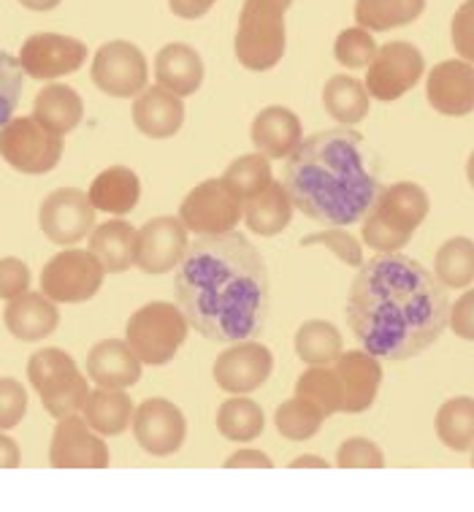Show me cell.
I'll return each mask as SVG.
<instances>
[{
	"label": "cell",
	"mask_w": 474,
	"mask_h": 512,
	"mask_svg": "<svg viewBox=\"0 0 474 512\" xmlns=\"http://www.w3.org/2000/svg\"><path fill=\"white\" fill-rule=\"evenodd\" d=\"M450 323L445 285L399 252H380L355 274L347 296V326L366 353L409 361L437 342Z\"/></svg>",
	"instance_id": "6da1fadb"
},
{
	"label": "cell",
	"mask_w": 474,
	"mask_h": 512,
	"mask_svg": "<svg viewBox=\"0 0 474 512\" xmlns=\"http://www.w3.org/2000/svg\"><path fill=\"white\" fill-rule=\"evenodd\" d=\"M174 293L190 328L220 345L250 339L269 317V269L239 231L198 236L177 266Z\"/></svg>",
	"instance_id": "7a4b0ae2"
},
{
	"label": "cell",
	"mask_w": 474,
	"mask_h": 512,
	"mask_svg": "<svg viewBox=\"0 0 474 512\" xmlns=\"http://www.w3.org/2000/svg\"><path fill=\"white\" fill-rule=\"evenodd\" d=\"M285 187L301 215L326 225L358 223L380 196L361 136L344 128L301 141L285 163Z\"/></svg>",
	"instance_id": "3957f363"
},
{
	"label": "cell",
	"mask_w": 474,
	"mask_h": 512,
	"mask_svg": "<svg viewBox=\"0 0 474 512\" xmlns=\"http://www.w3.org/2000/svg\"><path fill=\"white\" fill-rule=\"evenodd\" d=\"M428 215L426 190L415 182L385 187L363 220V242L374 252H399Z\"/></svg>",
	"instance_id": "277c9868"
},
{
	"label": "cell",
	"mask_w": 474,
	"mask_h": 512,
	"mask_svg": "<svg viewBox=\"0 0 474 512\" xmlns=\"http://www.w3.org/2000/svg\"><path fill=\"white\" fill-rule=\"evenodd\" d=\"M285 11L277 0H244L236 28V57L250 71H269L285 55Z\"/></svg>",
	"instance_id": "5b68a950"
},
{
	"label": "cell",
	"mask_w": 474,
	"mask_h": 512,
	"mask_svg": "<svg viewBox=\"0 0 474 512\" xmlns=\"http://www.w3.org/2000/svg\"><path fill=\"white\" fill-rule=\"evenodd\" d=\"M190 323L182 309L171 307L166 301H155L136 309L125 326V342L139 355L141 364L166 366L179 347L185 345Z\"/></svg>",
	"instance_id": "8992f818"
},
{
	"label": "cell",
	"mask_w": 474,
	"mask_h": 512,
	"mask_svg": "<svg viewBox=\"0 0 474 512\" xmlns=\"http://www.w3.org/2000/svg\"><path fill=\"white\" fill-rule=\"evenodd\" d=\"M28 377L52 418L60 420L84 410V401L90 396L87 380L74 358L60 347L38 350L28 361Z\"/></svg>",
	"instance_id": "52a82bcc"
},
{
	"label": "cell",
	"mask_w": 474,
	"mask_h": 512,
	"mask_svg": "<svg viewBox=\"0 0 474 512\" xmlns=\"http://www.w3.org/2000/svg\"><path fill=\"white\" fill-rule=\"evenodd\" d=\"M0 158L19 174H47L63 158V136L47 131L36 117H19L0 131Z\"/></svg>",
	"instance_id": "ba28073f"
},
{
	"label": "cell",
	"mask_w": 474,
	"mask_h": 512,
	"mask_svg": "<svg viewBox=\"0 0 474 512\" xmlns=\"http://www.w3.org/2000/svg\"><path fill=\"white\" fill-rule=\"evenodd\" d=\"M106 269L90 250H66L41 271V293L55 304H82L101 290Z\"/></svg>",
	"instance_id": "9c48e42d"
},
{
	"label": "cell",
	"mask_w": 474,
	"mask_h": 512,
	"mask_svg": "<svg viewBox=\"0 0 474 512\" xmlns=\"http://www.w3.org/2000/svg\"><path fill=\"white\" fill-rule=\"evenodd\" d=\"M244 206L225 187L223 179H206L193 187L179 206V220L185 223L187 231L198 236H217V233L236 231L242 223Z\"/></svg>",
	"instance_id": "30bf717a"
},
{
	"label": "cell",
	"mask_w": 474,
	"mask_h": 512,
	"mask_svg": "<svg viewBox=\"0 0 474 512\" xmlns=\"http://www.w3.org/2000/svg\"><path fill=\"white\" fill-rule=\"evenodd\" d=\"M426 60L409 41H391L377 49L366 71V90L377 101H396L420 82Z\"/></svg>",
	"instance_id": "8fae6325"
},
{
	"label": "cell",
	"mask_w": 474,
	"mask_h": 512,
	"mask_svg": "<svg viewBox=\"0 0 474 512\" xmlns=\"http://www.w3.org/2000/svg\"><path fill=\"white\" fill-rule=\"evenodd\" d=\"M93 82L112 98H131L147 90V60L131 41H109L95 52Z\"/></svg>",
	"instance_id": "7c38bea8"
},
{
	"label": "cell",
	"mask_w": 474,
	"mask_h": 512,
	"mask_svg": "<svg viewBox=\"0 0 474 512\" xmlns=\"http://www.w3.org/2000/svg\"><path fill=\"white\" fill-rule=\"evenodd\" d=\"M38 225L52 244H76L93 231L95 206L82 190L63 187L44 198L38 209Z\"/></svg>",
	"instance_id": "4fadbf2b"
},
{
	"label": "cell",
	"mask_w": 474,
	"mask_h": 512,
	"mask_svg": "<svg viewBox=\"0 0 474 512\" xmlns=\"http://www.w3.org/2000/svg\"><path fill=\"white\" fill-rule=\"evenodd\" d=\"M49 464L55 469H106L109 447L79 415L60 418L52 434Z\"/></svg>",
	"instance_id": "5bb4252c"
},
{
	"label": "cell",
	"mask_w": 474,
	"mask_h": 512,
	"mask_svg": "<svg viewBox=\"0 0 474 512\" xmlns=\"http://www.w3.org/2000/svg\"><path fill=\"white\" fill-rule=\"evenodd\" d=\"M87 60L82 41L60 33H36L19 49L22 71L33 79H60L79 71Z\"/></svg>",
	"instance_id": "9a60e30c"
},
{
	"label": "cell",
	"mask_w": 474,
	"mask_h": 512,
	"mask_svg": "<svg viewBox=\"0 0 474 512\" xmlns=\"http://www.w3.org/2000/svg\"><path fill=\"white\" fill-rule=\"evenodd\" d=\"M133 434L149 456H171L185 442V415L168 399H147L133 415Z\"/></svg>",
	"instance_id": "2e32d148"
},
{
	"label": "cell",
	"mask_w": 474,
	"mask_h": 512,
	"mask_svg": "<svg viewBox=\"0 0 474 512\" xmlns=\"http://www.w3.org/2000/svg\"><path fill=\"white\" fill-rule=\"evenodd\" d=\"M274 369L269 347L258 342H236L231 350H223L214 361V382L225 393H252L269 380Z\"/></svg>",
	"instance_id": "e0dca14e"
},
{
	"label": "cell",
	"mask_w": 474,
	"mask_h": 512,
	"mask_svg": "<svg viewBox=\"0 0 474 512\" xmlns=\"http://www.w3.org/2000/svg\"><path fill=\"white\" fill-rule=\"evenodd\" d=\"M187 228L177 217H155L139 231L136 266L144 274H166L177 269L187 252Z\"/></svg>",
	"instance_id": "ac0fdd59"
},
{
	"label": "cell",
	"mask_w": 474,
	"mask_h": 512,
	"mask_svg": "<svg viewBox=\"0 0 474 512\" xmlns=\"http://www.w3.org/2000/svg\"><path fill=\"white\" fill-rule=\"evenodd\" d=\"M431 109L445 117H466L474 112V63L445 60L431 68L426 82Z\"/></svg>",
	"instance_id": "d6986e66"
},
{
	"label": "cell",
	"mask_w": 474,
	"mask_h": 512,
	"mask_svg": "<svg viewBox=\"0 0 474 512\" xmlns=\"http://www.w3.org/2000/svg\"><path fill=\"white\" fill-rule=\"evenodd\" d=\"M334 369L342 382L344 412L355 415V412L369 410L382 385V366L377 355L366 350H350L336 358Z\"/></svg>",
	"instance_id": "ffe728a7"
},
{
	"label": "cell",
	"mask_w": 474,
	"mask_h": 512,
	"mask_svg": "<svg viewBox=\"0 0 474 512\" xmlns=\"http://www.w3.org/2000/svg\"><path fill=\"white\" fill-rule=\"evenodd\" d=\"M133 122L149 139H168L182 128L185 122V106L182 98L166 87H147L136 95L133 103Z\"/></svg>",
	"instance_id": "44dd1931"
},
{
	"label": "cell",
	"mask_w": 474,
	"mask_h": 512,
	"mask_svg": "<svg viewBox=\"0 0 474 512\" xmlns=\"http://www.w3.org/2000/svg\"><path fill=\"white\" fill-rule=\"evenodd\" d=\"M87 374L101 388H131L141 380V361L128 342L106 339L87 355Z\"/></svg>",
	"instance_id": "7402d4cb"
},
{
	"label": "cell",
	"mask_w": 474,
	"mask_h": 512,
	"mask_svg": "<svg viewBox=\"0 0 474 512\" xmlns=\"http://www.w3.org/2000/svg\"><path fill=\"white\" fill-rule=\"evenodd\" d=\"M3 320L11 336H17L19 342H41L49 334H55L60 312L47 293H22L11 298Z\"/></svg>",
	"instance_id": "603a6c76"
},
{
	"label": "cell",
	"mask_w": 474,
	"mask_h": 512,
	"mask_svg": "<svg viewBox=\"0 0 474 512\" xmlns=\"http://www.w3.org/2000/svg\"><path fill=\"white\" fill-rule=\"evenodd\" d=\"M301 120L285 106H266L252 120L250 139L266 158H290L301 144Z\"/></svg>",
	"instance_id": "cb8c5ba5"
},
{
	"label": "cell",
	"mask_w": 474,
	"mask_h": 512,
	"mask_svg": "<svg viewBox=\"0 0 474 512\" xmlns=\"http://www.w3.org/2000/svg\"><path fill=\"white\" fill-rule=\"evenodd\" d=\"M155 76L160 87H166L179 98L198 93L204 82V60L187 44H168L155 57Z\"/></svg>",
	"instance_id": "d4e9b609"
},
{
	"label": "cell",
	"mask_w": 474,
	"mask_h": 512,
	"mask_svg": "<svg viewBox=\"0 0 474 512\" xmlns=\"http://www.w3.org/2000/svg\"><path fill=\"white\" fill-rule=\"evenodd\" d=\"M139 231L128 220H109L90 236V252L101 261L106 274H120L136 266Z\"/></svg>",
	"instance_id": "484cf974"
},
{
	"label": "cell",
	"mask_w": 474,
	"mask_h": 512,
	"mask_svg": "<svg viewBox=\"0 0 474 512\" xmlns=\"http://www.w3.org/2000/svg\"><path fill=\"white\" fill-rule=\"evenodd\" d=\"M87 196H90L95 209L122 217L128 215V212H133L136 204H139L141 182L131 168L112 166L106 168V171H101V174L93 179Z\"/></svg>",
	"instance_id": "4316f807"
},
{
	"label": "cell",
	"mask_w": 474,
	"mask_h": 512,
	"mask_svg": "<svg viewBox=\"0 0 474 512\" xmlns=\"http://www.w3.org/2000/svg\"><path fill=\"white\" fill-rule=\"evenodd\" d=\"M82 114V98L68 84H49L36 95V103H33V117L57 136H66V133L74 131L82 122Z\"/></svg>",
	"instance_id": "83f0119b"
},
{
	"label": "cell",
	"mask_w": 474,
	"mask_h": 512,
	"mask_svg": "<svg viewBox=\"0 0 474 512\" xmlns=\"http://www.w3.org/2000/svg\"><path fill=\"white\" fill-rule=\"evenodd\" d=\"M293 217V198L285 182H271L261 196L250 198L244 204V223L258 236H277L290 225Z\"/></svg>",
	"instance_id": "f1b7e54d"
},
{
	"label": "cell",
	"mask_w": 474,
	"mask_h": 512,
	"mask_svg": "<svg viewBox=\"0 0 474 512\" xmlns=\"http://www.w3.org/2000/svg\"><path fill=\"white\" fill-rule=\"evenodd\" d=\"M82 412L84 420L90 423V429L98 431L101 437L122 434L136 415L128 393H122L120 388H101V385H98V391H90Z\"/></svg>",
	"instance_id": "f546056e"
},
{
	"label": "cell",
	"mask_w": 474,
	"mask_h": 512,
	"mask_svg": "<svg viewBox=\"0 0 474 512\" xmlns=\"http://www.w3.org/2000/svg\"><path fill=\"white\" fill-rule=\"evenodd\" d=\"M326 112L342 125H358L369 114V90L355 76H331L323 87Z\"/></svg>",
	"instance_id": "4dcf8cb0"
},
{
	"label": "cell",
	"mask_w": 474,
	"mask_h": 512,
	"mask_svg": "<svg viewBox=\"0 0 474 512\" xmlns=\"http://www.w3.org/2000/svg\"><path fill=\"white\" fill-rule=\"evenodd\" d=\"M439 442L456 453H466L474 447V399L472 396H456L447 399L434 420Z\"/></svg>",
	"instance_id": "1f68e13d"
},
{
	"label": "cell",
	"mask_w": 474,
	"mask_h": 512,
	"mask_svg": "<svg viewBox=\"0 0 474 512\" xmlns=\"http://www.w3.org/2000/svg\"><path fill=\"white\" fill-rule=\"evenodd\" d=\"M426 0H355V22L366 30H382L409 25L423 14Z\"/></svg>",
	"instance_id": "d6a6232c"
},
{
	"label": "cell",
	"mask_w": 474,
	"mask_h": 512,
	"mask_svg": "<svg viewBox=\"0 0 474 512\" xmlns=\"http://www.w3.org/2000/svg\"><path fill=\"white\" fill-rule=\"evenodd\" d=\"M296 355L307 366H328L342 355V334L326 320H307L296 331Z\"/></svg>",
	"instance_id": "836d02e7"
},
{
	"label": "cell",
	"mask_w": 474,
	"mask_h": 512,
	"mask_svg": "<svg viewBox=\"0 0 474 512\" xmlns=\"http://www.w3.org/2000/svg\"><path fill=\"white\" fill-rule=\"evenodd\" d=\"M434 274L445 288H469L474 285V242L466 236L447 239L434 258Z\"/></svg>",
	"instance_id": "e575fe53"
},
{
	"label": "cell",
	"mask_w": 474,
	"mask_h": 512,
	"mask_svg": "<svg viewBox=\"0 0 474 512\" xmlns=\"http://www.w3.org/2000/svg\"><path fill=\"white\" fill-rule=\"evenodd\" d=\"M266 418H263L261 404H255L247 396H233L220 407L217 415V429L231 442H252L263 434Z\"/></svg>",
	"instance_id": "d590c367"
},
{
	"label": "cell",
	"mask_w": 474,
	"mask_h": 512,
	"mask_svg": "<svg viewBox=\"0 0 474 512\" xmlns=\"http://www.w3.org/2000/svg\"><path fill=\"white\" fill-rule=\"evenodd\" d=\"M220 179H223L233 196L247 204L250 198L261 196L263 190L271 185V163L261 152L244 155V158L233 160Z\"/></svg>",
	"instance_id": "8d00e7d4"
},
{
	"label": "cell",
	"mask_w": 474,
	"mask_h": 512,
	"mask_svg": "<svg viewBox=\"0 0 474 512\" xmlns=\"http://www.w3.org/2000/svg\"><path fill=\"white\" fill-rule=\"evenodd\" d=\"M296 396L309 399L317 404L326 418L344 412V391L336 369H326V366H309L307 372L296 380Z\"/></svg>",
	"instance_id": "74e56055"
},
{
	"label": "cell",
	"mask_w": 474,
	"mask_h": 512,
	"mask_svg": "<svg viewBox=\"0 0 474 512\" xmlns=\"http://www.w3.org/2000/svg\"><path fill=\"white\" fill-rule=\"evenodd\" d=\"M323 420H326L323 410L309 399H301V396L282 401L277 415H274L277 431L285 439H290V442H307V439H312L320 431V426H323Z\"/></svg>",
	"instance_id": "f35d334b"
},
{
	"label": "cell",
	"mask_w": 474,
	"mask_h": 512,
	"mask_svg": "<svg viewBox=\"0 0 474 512\" xmlns=\"http://www.w3.org/2000/svg\"><path fill=\"white\" fill-rule=\"evenodd\" d=\"M334 55L344 68H369L377 55V44H374L372 33L358 25V28H347L336 36Z\"/></svg>",
	"instance_id": "ab89813d"
},
{
	"label": "cell",
	"mask_w": 474,
	"mask_h": 512,
	"mask_svg": "<svg viewBox=\"0 0 474 512\" xmlns=\"http://www.w3.org/2000/svg\"><path fill=\"white\" fill-rule=\"evenodd\" d=\"M22 98V63L0 49V128L11 122Z\"/></svg>",
	"instance_id": "60d3db41"
},
{
	"label": "cell",
	"mask_w": 474,
	"mask_h": 512,
	"mask_svg": "<svg viewBox=\"0 0 474 512\" xmlns=\"http://www.w3.org/2000/svg\"><path fill=\"white\" fill-rule=\"evenodd\" d=\"M336 466L339 469H382L385 466V456L374 442L363 437L347 439L336 450Z\"/></svg>",
	"instance_id": "b9f144b4"
},
{
	"label": "cell",
	"mask_w": 474,
	"mask_h": 512,
	"mask_svg": "<svg viewBox=\"0 0 474 512\" xmlns=\"http://www.w3.org/2000/svg\"><path fill=\"white\" fill-rule=\"evenodd\" d=\"M312 244H323V247H328V250L334 252L336 258H339L342 263H347V266H358V269L363 266L361 242H355L353 233L336 231V228H331V231L312 233V236H307V239L301 242V247H312Z\"/></svg>",
	"instance_id": "7bdbcfd3"
},
{
	"label": "cell",
	"mask_w": 474,
	"mask_h": 512,
	"mask_svg": "<svg viewBox=\"0 0 474 512\" xmlns=\"http://www.w3.org/2000/svg\"><path fill=\"white\" fill-rule=\"evenodd\" d=\"M28 412V393L14 377H0V431L19 426Z\"/></svg>",
	"instance_id": "ee69618b"
},
{
	"label": "cell",
	"mask_w": 474,
	"mask_h": 512,
	"mask_svg": "<svg viewBox=\"0 0 474 512\" xmlns=\"http://www.w3.org/2000/svg\"><path fill=\"white\" fill-rule=\"evenodd\" d=\"M450 36L461 60L474 63V0H466L458 6L453 14V25H450Z\"/></svg>",
	"instance_id": "f6af8a7d"
},
{
	"label": "cell",
	"mask_w": 474,
	"mask_h": 512,
	"mask_svg": "<svg viewBox=\"0 0 474 512\" xmlns=\"http://www.w3.org/2000/svg\"><path fill=\"white\" fill-rule=\"evenodd\" d=\"M30 269L19 258H3L0 261V298H11L28 293Z\"/></svg>",
	"instance_id": "bcb514c9"
},
{
	"label": "cell",
	"mask_w": 474,
	"mask_h": 512,
	"mask_svg": "<svg viewBox=\"0 0 474 512\" xmlns=\"http://www.w3.org/2000/svg\"><path fill=\"white\" fill-rule=\"evenodd\" d=\"M447 326L466 342H474V290H466L464 296L450 307V323Z\"/></svg>",
	"instance_id": "7dc6e473"
},
{
	"label": "cell",
	"mask_w": 474,
	"mask_h": 512,
	"mask_svg": "<svg viewBox=\"0 0 474 512\" xmlns=\"http://www.w3.org/2000/svg\"><path fill=\"white\" fill-rule=\"evenodd\" d=\"M271 458L261 450H239L225 461V469H271Z\"/></svg>",
	"instance_id": "c3c4849f"
},
{
	"label": "cell",
	"mask_w": 474,
	"mask_h": 512,
	"mask_svg": "<svg viewBox=\"0 0 474 512\" xmlns=\"http://www.w3.org/2000/svg\"><path fill=\"white\" fill-rule=\"evenodd\" d=\"M214 3H217V0H168V6H171V11H174L179 19L204 17Z\"/></svg>",
	"instance_id": "681fc988"
},
{
	"label": "cell",
	"mask_w": 474,
	"mask_h": 512,
	"mask_svg": "<svg viewBox=\"0 0 474 512\" xmlns=\"http://www.w3.org/2000/svg\"><path fill=\"white\" fill-rule=\"evenodd\" d=\"M19 464H22L19 445L11 437H3V434H0V469H17Z\"/></svg>",
	"instance_id": "f907efd6"
},
{
	"label": "cell",
	"mask_w": 474,
	"mask_h": 512,
	"mask_svg": "<svg viewBox=\"0 0 474 512\" xmlns=\"http://www.w3.org/2000/svg\"><path fill=\"white\" fill-rule=\"evenodd\" d=\"M304 466H315V469H328V464L323 461V458L317 456H301L298 461H293L290 464V469H304Z\"/></svg>",
	"instance_id": "816d5d0a"
},
{
	"label": "cell",
	"mask_w": 474,
	"mask_h": 512,
	"mask_svg": "<svg viewBox=\"0 0 474 512\" xmlns=\"http://www.w3.org/2000/svg\"><path fill=\"white\" fill-rule=\"evenodd\" d=\"M30 11H52L60 0H19Z\"/></svg>",
	"instance_id": "f5cc1de1"
},
{
	"label": "cell",
	"mask_w": 474,
	"mask_h": 512,
	"mask_svg": "<svg viewBox=\"0 0 474 512\" xmlns=\"http://www.w3.org/2000/svg\"><path fill=\"white\" fill-rule=\"evenodd\" d=\"M466 179H469V185L474 187V152L469 155V160H466Z\"/></svg>",
	"instance_id": "db71d44e"
},
{
	"label": "cell",
	"mask_w": 474,
	"mask_h": 512,
	"mask_svg": "<svg viewBox=\"0 0 474 512\" xmlns=\"http://www.w3.org/2000/svg\"><path fill=\"white\" fill-rule=\"evenodd\" d=\"M472 466H474V447H472Z\"/></svg>",
	"instance_id": "11a10c76"
}]
</instances>
